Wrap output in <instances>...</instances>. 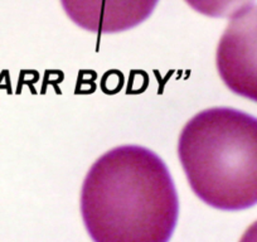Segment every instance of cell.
Returning a JSON list of instances; mask_svg holds the SVG:
<instances>
[{
    "label": "cell",
    "mask_w": 257,
    "mask_h": 242,
    "mask_svg": "<svg viewBox=\"0 0 257 242\" xmlns=\"http://www.w3.org/2000/svg\"><path fill=\"white\" fill-rule=\"evenodd\" d=\"M81 213L95 241H167L177 226L179 201L159 155L140 145H121L88 170Z\"/></svg>",
    "instance_id": "1"
},
{
    "label": "cell",
    "mask_w": 257,
    "mask_h": 242,
    "mask_svg": "<svg viewBox=\"0 0 257 242\" xmlns=\"http://www.w3.org/2000/svg\"><path fill=\"white\" fill-rule=\"evenodd\" d=\"M178 154L192 191L223 211L257 203V117L211 107L183 128Z\"/></svg>",
    "instance_id": "2"
},
{
    "label": "cell",
    "mask_w": 257,
    "mask_h": 242,
    "mask_svg": "<svg viewBox=\"0 0 257 242\" xmlns=\"http://www.w3.org/2000/svg\"><path fill=\"white\" fill-rule=\"evenodd\" d=\"M216 65L232 92L257 102V6L232 16L218 42Z\"/></svg>",
    "instance_id": "3"
},
{
    "label": "cell",
    "mask_w": 257,
    "mask_h": 242,
    "mask_svg": "<svg viewBox=\"0 0 257 242\" xmlns=\"http://www.w3.org/2000/svg\"><path fill=\"white\" fill-rule=\"evenodd\" d=\"M159 0H61L77 26L96 33H116L137 27L152 14Z\"/></svg>",
    "instance_id": "4"
},
{
    "label": "cell",
    "mask_w": 257,
    "mask_h": 242,
    "mask_svg": "<svg viewBox=\"0 0 257 242\" xmlns=\"http://www.w3.org/2000/svg\"><path fill=\"white\" fill-rule=\"evenodd\" d=\"M194 11L213 17V18H223V17L233 16L241 9L246 8L253 0H185Z\"/></svg>",
    "instance_id": "5"
}]
</instances>
